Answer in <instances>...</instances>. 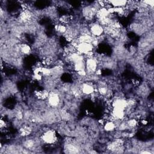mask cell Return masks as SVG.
<instances>
[{
    "instance_id": "cell-2",
    "label": "cell",
    "mask_w": 154,
    "mask_h": 154,
    "mask_svg": "<svg viewBox=\"0 0 154 154\" xmlns=\"http://www.w3.org/2000/svg\"><path fill=\"white\" fill-rule=\"evenodd\" d=\"M91 35L95 38H100L104 33V27L99 23L92 24L89 29Z\"/></svg>"
},
{
    "instance_id": "cell-14",
    "label": "cell",
    "mask_w": 154,
    "mask_h": 154,
    "mask_svg": "<svg viewBox=\"0 0 154 154\" xmlns=\"http://www.w3.org/2000/svg\"><path fill=\"white\" fill-rule=\"evenodd\" d=\"M32 132V129L28 126H24L20 129V133L21 136L26 137L29 135Z\"/></svg>"
},
{
    "instance_id": "cell-16",
    "label": "cell",
    "mask_w": 154,
    "mask_h": 154,
    "mask_svg": "<svg viewBox=\"0 0 154 154\" xmlns=\"http://www.w3.org/2000/svg\"><path fill=\"white\" fill-rule=\"evenodd\" d=\"M55 30H56V32L60 34H65L67 31V28L66 27V26L65 25H63V24H57L56 26H55Z\"/></svg>"
},
{
    "instance_id": "cell-3",
    "label": "cell",
    "mask_w": 154,
    "mask_h": 154,
    "mask_svg": "<svg viewBox=\"0 0 154 154\" xmlns=\"http://www.w3.org/2000/svg\"><path fill=\"white\" fill-rule=\"evenodd\" d=\"M93 46L89 43H79L77 47V52L81 55H87L89 52L93 51Z\"/></svg>"
},
{
    "instance_id": "cell-9",
    "label": "cell",
    "mask_w": 154,
    "mask_h": 154,
    "mask_svg": "<svg viewBox=\"0 0 154 154\" xmlns=\"http://www.w3.org/2000/svg\"><path fill=\"white\" fill-rule=\"evenodd\" d=\"M35 96L40 100H45L48 99L50 92L47 90H38L35 91Z\"/></svg>"
},
{
    "instance_id": "cell-21",
    "label": "cell",
    "mask_w": 154,
    "mask_h": 154,
    "mask_svg": "<svg viewBox=\"0 0 154 154\" xmlns=\"http://www.w3.org/2000/svg\"><path fill=\"white\" fill-rule=\"evenodd\" d=\"M126 124L129 127L134 128L138 125V120L135 118H132L127 120Z\"/></svg>"
},
{
    "instance_id": "cell-15",
    "label": "cell",
    "mask_w": 154,
    "mask_h": 154,
    "mask_svg": "<svg viewBox=\"0 0 154 154\" xmlns=\"http://www.w3.org/2000/svg\"><path fill=\"white\" fill-rule=\"evenodd\" d=\"M72 20V18L71 16L68 15H64L60 16L59 20L60 24H63V25L66 26L67 24H69L71 21Z\"/></svg>"
},
{
    "instance_id": "cell-6",
    "label": "cell",
    "mask_w": 154,
    "mask_h": 154,
    "mask_svg": "<svg viewBox=\"0 0 154 154\" xmlns=\"http://www.w3.org/2000/svg\"><path fill=\"white\" fill-rule=\"evenodd\" d=\"M113 108H118L125 110L128 107L127 100L123 98H117L113 100L112 102Z\"/></svg>"
},
{
    "instance_id": "cell-17",
    "label": "cell",
    "mask_w": 154,
    "mask_h": 154,
    "mask_svg": "<svg viewBox=\"0 0 154 154\" xmlns=\"http://www.w3.org/2000/svg\"><path fill=\"white\" fill-rule=\"evenodd\" d=\"M73 68L76 72L85 69V63L84 61L73 64Z\"/></svg>"
},
{
    "instance_id": "cell-24",
    "label": "cell",
    "mask_w": 154,
    "mask_h": 154,
    "mask_svg": "<svg viewBox=\"0 0 154 154\" xmlns=\"http://www.w3.org/2000/svg\"><path fill=\"white\" fill-rule=\"evenodd\" d=\"M77 73H78V75L79 76V77H85L86 75H87V71H86L85 69L84 70H82V71H78L77 72Z\"/></svg>"
},
{
    "instance_id": "cell-1",
    "label": "cell",
    "mask_w": 154,
    "mask_h": 154,
    "mask_svg": "<svg viewBox=\"0 0 154 154\" xmlns=\"http://www.w3.org/2000/svg\"><path fill=\"white\" fill-rule=\"evenodd\" d=\"M42 140L47 145H53L57 142V135L53 129H49L45 131L42 135Z\"/></svg>"
},
{
    "instance_id": "cell-20",
    "label": "cell",
    "mask_w": 154,
    "mask_h": 154,
    "mask_svg": "<svg viewBox=\"0 0 154 154\" xmlns=\"http://www.w3.org/2000/svg\"><path fill=\"white\" fill-rule=\"evenodd\" d=\"M42 76L48 77H50V75H52V71L51 69L48 68V67H44L43 66L42 68Z\"/></svg>"
},
{
    "instance_id": "cell-19",
    "label": "cell",
    "mask_w": 154,
    "mask_h": 154,
    "mask_svg": "<svg viewBox=\"0 0 154 154\" xmlns=\"http://www.w3.org/2000/svg\"><path fill=\"white\" fill-rule=\"evenodd\" d=\"M35 145V141L33 139H28L25 141V142L24 143V146L27 149H32L33 147Z\"/></svg>"
},
{
    "instance_id": "cell-12",
    "label": "cell",
    "mask_w": 154,
    "mask_h": 154,
    "mask_svg": "<svg viewBox=\"0 0 154 154\" xmlns=\"http://www.w3.org/2000/svg\"><path fill=\"white\" fill-rule=\"evenodd\" d=\"M104 126V129L107 132L113 131L116 127L115 123L112 120H108L106 122Z\"/></svg>"
},
{
    "instance_id": "cell-10",
    "label": "cell",
    "mask_w": 154,
    "mask_h": 154,
    "mask_svg": "<svg viewBox=\"0 0 154 154\" xmlns=\"http://www.w3.org/2000/svg\"><path fill=\"white\" fill-rule=\"evenodd\" d=\"M96 16L98 18V20H100V19H102V18L109 17L110 13L107 9L105 7H101L97 11Z\"/></svg>"
},
{
    "instance_id": "cell-13",
    "label": "cell",
    "mask_w": 154,
    "mask_h": 154,
    "mask_svg": "<svg viewBox=\"0 0 154 154\" xmlns=\"http://www.w3.org/2000/svg\"><path fill=\"white\" fill-rule=\"evenodd\" d=\"M20 52L24 55H29L32 52V48L27 44H22L20 46Z\"/></svg>"
},
{
    "instance_id": "cell-26",
    "label": "cell",
    "mask_w": 154,
    "mask_h": 154,
    "mask_svg": "<svg viewBox=\"0 0 154 154\" xmlns=\"http://www.w3.org/2000/svg\"><path fill=\"white\" fill-rule=\"evenodd\" d=\"M33 78L34 80H36V81H41L42 79V74H34Z\"/></svg>"
},
{
    "instance_id": "cell-4",
    "label": "cell",
    "mask_w": 154,
    "mask_h": 154,
    "mask_svg": "<svg viewBox=\"0 0 154 154\" xmlns=\"http://www.w3.org/2000/svg\"><path fill=\"white\" fill-rule=\"evenodd\" d=\"M85 70L87 72L93 73L98 69V62L95 58H87L85 61Z\"/></svg>"
},
{
    "instance_id": "cell-7",
    "label": "cell",
    "mask_w": 154,
    "mask_h": 154,
    "mask_svg": "<svg viewBox=\"0 0 154 154\" xmlns=\"http://www.w3.org/2000/svg\"><path fill=\"white\" fill-rule=\"evenodd\" d=\"M81 91L82 93L87 95L93 94L95 92V89L93 85L89 83H83L81 86Z\"/></svg>"
},
{
    "instance_id": "cell-11",
    "label": "cell",
    "mask_w": 154,
    "mask_h": 154,
    "mask_svg": "<svg viewBox=\"0 0 154 154\" xmlns=\"http://www.w3.org/2000/svg\"><path fill=\"white\" fill-rule=\"evenodd\" d=\"M109 3L113 7L124 8L126 6L128 1L125 0H113V1H110Z\"/></svg>"
},
{
    "instance_id": "cell-23",
    "label": "cell",
    "mask_w": 154,
    "mask_h": 154,
    "mask_svg": "<svg viewBox=\"0 0 154 154\" xmlns=\"http://www.w3.org/2000/svg\"><path fill=\"white\" fill-rule=\"evenodd\" d=\"M15 116H16V118L18 120H21V119L23 118L24 115H23V113H22V112H21V111L18 110L17 112H16V113Z\"/></svg>"
},
{
    "instance_id": "cell-18",
    "label": "cell",
    "mask_w": 154,
    "mask_h": 154,
    "mask_svg": "<svg viewBox=\"0 0 154 154\" xmlns=\"http://www.w3.org/2000/svg\"><path fill=\"white\" fill-rule=\"evenodd\" d=\"M98 93H99L100 95L105 96H106L108 94V93L109 92V90L106 87V86L101 85V86H100V87H98Z\"/></svg>"
},
{
    "instance_id": "cell-28",
    "label": "cell",
    "mask_w": 154,
    "mask_h": 154,
    "mask_svg": "<svg viewBox=\"0 0 154 154\" xmlns=\"http://www.w3.org/2000/svg\"><path fill=\"white\" fill-rule=\"evenodd\" d=\"M140 124L142 125L145 126V125H147V124H148V122H147V120H146L145 119H143V120H141Z\"/></svg>"
},
{
    "instance_id": "cell-22",
    "label": "cell",
    "mask_w": 154,
    "mask_h": 154,
    "mask_svg": "<svg viewBox=\"0 0 154 154\" xmlns=\"http://www.w3.org/2000/svg\"><path fill=\"white\" fill-rule=\"evenodd\" d=\"M67 151H68L69 153H77L78 152V149L77 147L73 145H67L66 147Z\"/></svg>"
},
{
    "instance_id": "cell-5",
    "label": "cell",
    "mask_w": 154,
    "mask_h": 154,
    "mask_svg": "<svg viewBox=\"0 0 154 154\" xmlns=\"http://www.w3.org/2000/svg\"><path fill=\"white\" fill-rule=\"evenodd\" d=\"M47 100L49 105L52 107H58L60 103V98L59 95L57 93H55V92L50 93Z\"/></svg>"
},
{
    "instance_id": "cell-27",
    "label": "cell",
    "mask_w": 154,
    "mask_h": 154,
    "mask_svg": "<svg viewBox=\"0 0 154 154\" xmlns=\"http://www.w3.org/2000/svg\"><path fill=\"white\" fill-rule=\"evenodd\" d=\"M143 3L146 4L147 6H151V7H153V3L154 1L153 0H149V1H143Z\"/></svg>"
},
{
    "instance_id": "cell-29",
    "label": "cell",
    "mask_w": 154,
    "mask_h": 154,
    "mask_svg": "<svg viewBox=\"0 0 154 154\" xmlns=\"http://www.w3.org/2000/svg\"><path fill=\"white\" fill-rule=\"evenodd\" d=\"M141 153H149V154H151V152H149V151H143V152H141Z\"/></svg>"
},
{
    "instance_id": "cell-8",
    "label": "cell",
    "mask_w": 154,
    "mask_h": 154,
    "mask_svg": "<svg viewBox=\"0 0 154 154\" xmlns=\"http://www.w3.org/2000/svg\"><path fill=\"white\" fill-rule=\"evenodd\" d=\"M32 13L29 10H22L20 15V20L23 22H27L32 18Z\"/></svg>"
},
{
    "instance_id": "cell-25",
    "label": "cell",
    "mask_w": 154,
    "mask_h": 154,
    "mask_svg": "<svg viewBox=\"0 0 154 154\" xmlns=\"http://www.w3.org/2000/svg\"><path fill=\"white\" fill-rule=\"evenodd\" d=\"M0 126H1V129H5L7 127V123H6L5 120L1 119V120H0Z\"/></svg>"
}]
</instances>
